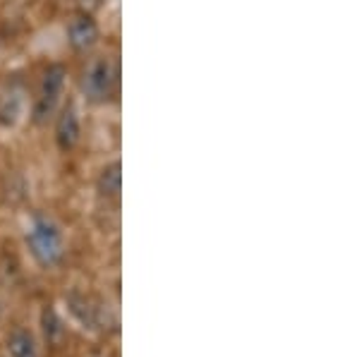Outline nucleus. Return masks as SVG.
Listing matches in <instances>:
<instances>
[{"instance_id":"obj_1","label":"nucleus","mask_w":359,"mask_h":357,"mask_svg":"<svg viewBox=\"0 0 359 357\" xmlns=\"http://www.w3.org/2000/svg\"><path fill=\"white\" fill-rule=\"evenodd\" d=\"M27 243L34 259L41 267H53L62 257V235L53 221L48 218H36L27 233Z\"/></svg>"},{"instance_id":"obj_2","label":"nucleus","mask_w":359,"mask_h":357,"mask_svg":"<svg viewBox=\"0 0 359 357\" xmlns=\"http://www.w3.org/2000/svg\"><path fill=\"white\" fill-rule=\"evenodd\" d=\"M118 62L113 58H96L89 67H86L84 77H82V91L86 94V99L94 103H103L113 96L115 86H118Z\"/></svg>"},{"instance_id":"obj_3","label":"nucleus","mask_w":359,"mask_h":357,"mask_svg":"<svg viewBox=\"0 0 359 357\" xmlns=\"http://www.w3.org/2000/svg\"><path fill=\"white\" fill-rule=\"evenodd\" d=\"M62 84H65V67L50 65L43 72L41 86H39V94H36V103H34V120L36 123H46L48 115H53L57 99H60Z\"/></svg>"},{"instance_id":"obj_4","label":"nucleus","mask_w":359,"mask_h":357,"mask_svg":"<svg viewBox=\"0 0 359 357\" xmlns=\"http://www.w3.org/2000/svg\"><path fill=\"white\" fill-rule=\"evenodd\" d=\"M69 46L74 50H89L98 41V25L91 15H74L67 27Z\"/></svg>"},{"instance_id":"obj_5","label":"nucleus","mask_w":359,"mask_h":357,"mask_svg":"<svg viewBox=\"0 0 359 357\" xmlns=\"http://www.w3.org/2000/svg\"><path fill=\"white\" fill-rule=\"evenodd\" d=\"M55 140L62 151H69V149L79 142V115L74 111V106H67L65 111L60 113V118H57Z\"/></svg>"},{"instance_id":"obj_6","label":"nucleus","mask_w":359,"mask_h":357,"mask_svg":"<svg viewBox=\"0 0 359 357\" xmlns=\"http://www.w3.org/2000/svg\"><path fill=\"white\" fill-rule=\"evenodd\" d=\"M120 187H123V166L120 161H113L111 166L101 170V177H98V192L103 197H111L115 199L120 194Z\"/></svg>"},{"instance_id":"obj_7","label":"nucleus","mask_w":359,"mask_h":357,"mask_svg":"<svg viewBox=\"0 0 359 357\" xmlns=\"http://www.w3.org/2000/svg\"><path fill=\"white\" fill-rule=\"evenodd\" d=\"M10 357H36V343L27 329H15L8 338Z\"/></svg>"},{"instance_id":"obj_8","label":"nucleus","mask_w":359,"mask_h":357,"mask_svg":"<svg viewBox=\"0 0 359 357\" xmlns=\"http://www.w3.org/2000/svg\"><path fill=\"white\" fill-rule=\"evenodd\" d=\"M43 331H46V338H48L50 343L57 341V336H60V321H57V316L53 309H43Z\"/></svg>"}]
</instances>
